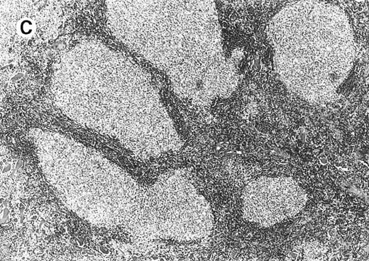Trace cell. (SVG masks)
Here are the masks:
<instances>
[{
    "mask_svg": "<svg viewBox=\"0 0 369 261\" xmlns=\"http://www.w3.org/2000/svg\"><path fill=\"white\" fill-rule=\"evenodd\" d=\"M307 200L305 191L292 177H260L242 194L243 218L269 227L297 214Z\"/></svg>",
    "mask_w": 369,
    "mask_h": 261,
    "instance_id": "1",
    "label": "cell"
}]
</instances>
